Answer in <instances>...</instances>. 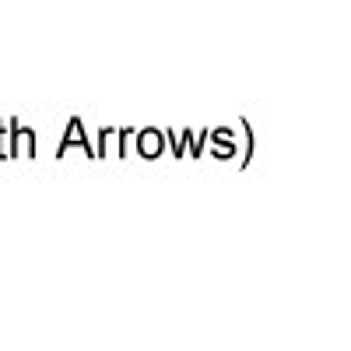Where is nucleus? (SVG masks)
Wrapping results in <instances>:
<instances>
[]
</instances>
